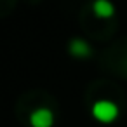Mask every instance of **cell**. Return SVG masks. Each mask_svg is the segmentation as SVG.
Returning a JSON list of instances; mask_svg holds the SVG:
<instances>
[{
    "instance_id": "1",
    "label": "cell",
    "mask_w": 127,
    "mask_h": 127,
    "mask_svg": "<svg viewBox=\"0 0 127 127\" xmlns=\"http://www.w3.org/2000/svg\"><path fill=\"white\" fill-rule=\"evenodd\" d=\"M92 115H94L96 120H99V122H103V124H110V122H113V120L118 117V106H117L115 103H111V101L103 99V101L94 103V106H92Z\"/></svg>"
},
{
    "instance_id": "2",
    "label": "cell",
    "mask_w": 127,
    "mask_h": 127,
    "mask_svg": "<svg viewBox=\"0 0 127 127\" xmlns=\"http://www.w3.org/2000/svg\"><path fill=\"white\" fill-rule=\"evenodd\" d=\"M30 124H32V127H52L54 115L47 108H38L30 115Z\"/></svg>"
},
{
    "instance_id": "3",
    "label": "cell",
    "mask_w": 127,
    "mask_h": 127,
    "mask_svg": "<svg viewBox=\"0 0 127 127\" xmlns=\"http://www.w3.org/2000/svg\"><path fill=\"white\" fill-rule=\"evenodd\" d=\"M92 11L97 18H111L115 12V7L110 0H96L92 4Z\"/></svg>"
},
{
    "instance_id": "4",
    "label": "cell",
    "mask_w": 127,
    "mask_h": 127,
    "mask_svg": "<svg viewBox=\"0 0 127 127\" xmlns=\"http://www.w3.org/2000/svg\"><path fill=\"white\" fill-rule=\"evenodd\" d=\"M70 52L75 58H87V56H91V47L87 45L85 40L75 38V40L70 42Z\"/></svg>"
}]
</instances>
